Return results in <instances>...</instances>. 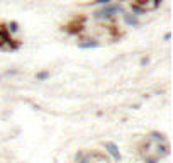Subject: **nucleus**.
Masks as SVG:
<instances>
[{
	"label": "nucleus",
	"mask_w": 173,
	"mask_h": 163,
	"mask_svg": "<svg viewBox=\"0 0 173 163\" xmlns=\"http://www.w3.org/2000/svg\"><path fill=\"white\" fill-rule=\"evenodd\" d=\"M82 158H83V153H82V151H80V153H77V161H80Z\"/></svg>",
	"instance_id": "obj_5"
},
{
	"label": "nucleus",
	"mask_w": 173,
	"mask_h": 163,
	"mask_svg": "<svg viewBox=\"0 0 173 163\" xmlns=\"http://www.w3.org/2000/svg\"><path fill=\"white\" fill-rule=\"evenodd\" d=\"M19 29V26H17V22H12V24H10V31H12V32H15V31Z\"/></svg>",
	"instance_id": "obj_4"
},
{
	"label": "nucleus",
	"mask_w": 173,
	"mask_h": 163,
	"mask_svg": "<svg viewBox=\"0 0 173 163\" xmlns=\"http://www.w3.org/2000/svg\"><path fill=\"white\" fill-rule=\"evenodd\" d=\"M105 150H107L109 153L112 155V156H114V160H116V161H119V160H121V153H119V148H117V146L114 145V143L107 141V143H105Z\"/></svg>",
	"instance_id": "obj_1"
},
{
	"label": "nucleus",
	"mask_w": 173,
	"mask_h": 163,
	"mask_svg": "<svg viewBox=\"0 0 173 163\" xmlns=\"http://www.w3.org/2000/svg\"><path fill=\"white\" fill-rule=\"evenodd\" d=\"M148 61H149L148 58H143V60H141V65H148Z\"/></svg>",
	"instance_id": "obj_6"
},
{
	"label": "nucleus",
	"mask_w": 173,
	"mask_h": 163,
	"mask_svg": "<svg viewBox=\"0 0 173 163\" xmlns=\"http://www.w3.org/2000/svg\"><path fill=\"white\" fill-rule=\"evenodd\" d=\"M36 78H38V80H48V78H49V72H39L38 75H36Z\"/></svg>",
	"instance_id": "obj_3"
},
{
	"label": "nucleus",
	"mask_w": 173,
	"mask_h": 163,
	"mask_svg": "<svg viewBox=\"0 0 173 163\" xmlns=\"http://www.w3.org/2000/svg\"><path fill=\"white\" fill-rule=\"evenodd\" d=\"M99 43L97 41H92V39H86L85 43H78V48H82V49H88V48H97Z\"/></svg>",
	"instance_id": "obj_2"
},
{
	"label": "nucleus",
	"mask_w": 173,
	"mask_h": 163,
	"mask_svg": "<svg viewBox=\"0 0 173 163\" xmlns=\"http://www.w3.org/2000/svg\"><path fill=\"white\" fill-rule=\"evenodd\" d=\"M148 163H156V160H149V161H148Z\"/></svg>",
	"instance_id": "obj_7"
}]
</instances>
